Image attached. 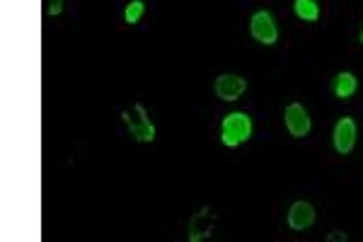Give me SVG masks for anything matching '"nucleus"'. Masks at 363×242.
Wrapping results in <instances>:
<instances>
[{
	"label": "nucleus",
	"instance_id": "12",
	"mask_svg": "<svg viewBox=\"0 0 363 242\" xmlns=\"http://www.w3.org/2000/svg\"><path fill=\"white\" fill-rule=\"evenodd\" d=\"M63 13V0H46V15L58 17Z\"/></svg>",
	"mask_w": 363,
	"mask_h": 242
},
{
	"label": "nucleus",
	"instance_id": "13",
	"mask_svg": "<svg viewBox=\"0 0 363 242\" xmlns=\"http://www.w3.org/2000/svg\"><path fill=\"white\" fill-rule=\"evenodd\" d=\"M339 240H342V242H347V235H344V233H339V230H335V233H330V235H327V242H339Z\"/></svg>",
	"mask_w": 363,
	"mask_h": 242
},
{
	"label": "nucleus",
	"instance_id": "8",
	"mask_svg": "<svg viewBox=\"0 0 363 242\" xmlns=\"http://www.w3.org/2000/svg\"><path fill=\"white\" fill-rule=\"evenodd\" d=\"M315 223V209L308 202H296L289 211V226L294 230H308Z\"/></svg>",
	"mask_w": 363,
	"mask_h": 242
},
{
	"label": "nucleus",
	"instance_id": "7",
	"mask_svg": "<svg viewBox=\"0 0 363 242\" xmlns=\"http://www.w3.org/2000/svg\"><path fill=\"white\" fill-rule=\"evenodd\" d=\"M213 223H216V214L208 209V206H203V209H199L194 216L189 218V233H186V238L189 242H199V240H206L211 238V233H213Z\"/></svg>",
	"mask_w": 363,
	"mask_h": 242
},
{
	"label": "nucleus",
	"instance_id": "5",
	"mask_svg": "<svg viewBox=\"0 0 363 242\" xmlns=\"http://www.w3.org/2000/svg\"><path fill=\"white\" fill-rule=\"evenodd\" d=\"M213 90H216V97L223 99V102H235V99L242 97V92L247 90V80L233 73H223L216 78Z\"/></svg>",
	"mask_w": 363,
	"mask_h": 242
},
{
	"label": "nucleus",
	"instance_id": "9",
	"mask_svg": "<svg viewBox=\"0 0 363 242\" xmlns=\"http://www.w3.org/2000/svg\"><path fill=\"white\" fill-rule=\"evenodd\" d=\"M356 87H359V80H356V75L351 73V70H342V73H337L335 82H332V90L339 99H349L351 94L356 92Z\"/></svg>",
	"mask_w": 363,
	"mask_h": 242
},
{
	"label": "nucleus",
	"instance_id": "4",
	"mask_svg": "<svg viewBox=\"0 0 363 242\" xmlns=\"http://www.w3.org/2000/svg\"><path fill=\"white\" fill-rule=\"evenodd\" d=\"M284 123H286V131H289L294 138H306L313 128V121H310V114L306 111L303 104H289L284 111Z\"/></svg>",
	"mask_w": 363,
	"mask_h": 242
},
{
	"label": "nucleus",
	"instance_id": "2",
	"mask_svg": "<svg viewBox=\"0 0 363 242\" xmlns=\"http://www.w3.org/2000/svg\"><path fill=\"white\" fill-rule=\"evenodd\" d=\"M121 119H124L128 133H131L138 143H153L155 141V126H153L148 111H145V107L140 102L133 104V116H131V111L124 109L121 111Z\"/></svg>",
	"mask_w": 363,
	"mask_h": 242
},
{
	"label": "nucleus",
	"instance_id": "1",
	"mask_svg": "<svg viewBox=\"0 0 363 242\" xmlns=\"http://www.w3.org/2000/svg\"><path fill=\"white\" fill-rule=\"evenodd\" d=\"M252 136V119L245 111H233L228 114L223 123H220V141L225 148H238Z\"/></svg>",
	"mask_w": 363,
	"mask_h": 242
},
{
	"label": "nucleus",
	"instance_id": "14",
	"mask_svg": "<svg viewBox=\"0 0 363 242\" xmlns=\"http://www.w3.org/2000/svg\"><path fill=\"white\" fill-rule=\"evenodd\" d=\"M359 39H361V44H363V29H361V37Z\"/></svg>",
	"mask_w": 363,
	"mask_h": 242
},
{
	"label": "nucleus",
	"instance_id": "6",
	"mask_svg": "<svg viewBox=\"0 0 363 242\" xmlns=\"http://www.w3.org/2000/svg\"><path fill=\"white\" fill-rule=\"evenodd\" d=\"M332 143H335V150L339 155H349L356 145V121L351 116H342L335 126V133H332Z\"/></svg>",
	"mask_w": 363,
	"mask_h": 242
},
{
	"label": "nucleus",
	"instance_id": "10",
	"mask_svg": "<svg viewBox=\"0 0 363 242\" xmlns=\"http://www.w3.org/2000/svg\"><path fill=\"white\" fill-rule=\"evenodd\" d=\"M294 13L298 15V20H303V22H318L320 8L315 0H294Z\"/></svg>",
	"mask_w": 363,
	"mask_h": 242
},
{
	"label": "nucleus",
	"instance_id": "3",
	"mask_svg": "<svg viewBox=\"0 0 363 242\" xmlns=\"http://www.w3.org/2000/svg\"><path fill=\"white\" fill-rule=\"evenodd\" d=\"M250 34H252V39L259 41V44H264V46L277 44L279 29H277V22H274L272 13H267V10H259V13L252 15V20H250Z\"/></svg>",
	"mask_w": 363,
	"mask_h": 242
},
{
	"label": "nucleus",
	"instance_id": "11",
	"mask_svg": "<svg viewBox=\"0 0 363 242\" xmlns=\"http://www.w3.org/2000/svg\"><path fill=\"white\" fill-rule=\"evenodd\" d=\"M143 13H145L143 0H131V3L126 5V10H124V20L128 22V25H138Z\"/></svg>",
	"mask_w": 363,
	"mask_h": 242
}]
</instances>
